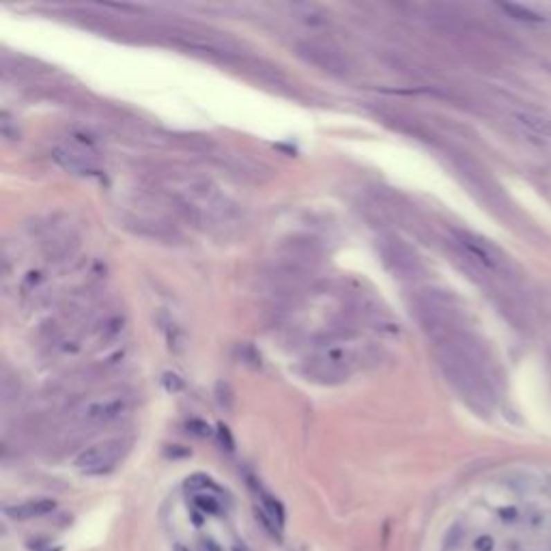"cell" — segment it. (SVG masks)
<instances>
[{
  "instance_id": "obj_17",
  "label": "cell",
  "mask_w": 551,
  "mask_h": 551,
  "mask_svg": "<svg viewBox=\"0 0 551 551\" xmlns=\"http://www.w3.org/2000/svg\"><path fill=\"white\" fill-rule=\"evenodd\" d=\"M190 517H192V521H194L196 527H201V525H203V515H201V510L192 508V510H190Z\"/></svg>"
},
{
  "instance_id": "obj_15",
  "label": "cell",
  "mask_w": 551,
  "mask_h": 551,
  "mask_svg": "<svg viewBox=\"0 0 551 551\" xmlns=\"http://www.w3.org/2000/svg\"><path fill=\"white\" fill-rule=\"evenodd\" d=\"M474 547H476V551H494V539H491V536H480V539H476Z\"/></svg>"
},
{
  "instance_id": "obj_7",
  "label": "cell",
  "mask_w": 551,
  "mask_h": 551,
  "mask_svg": "<svg viewBox=\"0 0 551 551\" xmlns=\"http://www.w3.org/2000/svg\"><path fill=\"white\" fill-rule=\"evenodd\" d=\"M56 508V502L54 500H33V502H26V504H19V506H7L5 513L11 517V519H33V517H42V515H48Z\"/></svg>"
},
{
  "instance_id": "obj_19",
  "label": "cell",
  "mask_w": 551,
  "mask_h": 551,
  "mask_svg": "<svg viewBox=\"0 0 551 551\" xmlns=\"http://www.w3.org/2000/svg\"><path fill=\"white\" fill-rule=\"evenodd\" d=\"M172 551H190V549H188V547H183V545H179V543H177V545L172 547Z\"/></svg>"
},
{
  "instance_id": "obj_6",
  "label": "cell",
  "mask_w": 551,
  "mask_h": 551,
  "mask_svg": "<svg viewBox=\"0 0 551 551\" xmlns=\"http://www.w3.org/2000/svg\"><path fill=\"white\" fill-rule=\"evenodd\" d=\"M457 244L463 248L465 254H469V257H474L480 265L489 267V269H498L502 265V259H500V254L494 246H489L487 242L474 237V235H469V233H459L457 235Z\"/></svg>"
},
{
  "instance_id": "obj_12",
  "label": "cell",
  "mask_w": 551,
  "mask_h": 551,
  "mask_svg": "<svg viewBox=\"0 0 551 551\" xmlns=\"http://www.w3.org/2000/svg\"><path fill=\"white\" fill-rule=\"evenodd\" d=\"M186 489L192 491V494H196V491H207V489H213V491H220L218 487H215V482L205 476V474H194L192 478L186 480Z\"/></svg>"
},
{
  "instance_id": "obj_13",
  "label": "cell",
  "mask_w": 551,
  "mask_h": 551,
  "mask_svg": "<svg viewBox=\"0 0 551 551\" xmlns=\"http://www.w3.org/2000/svg\"><path fill=\"white\" fill-rule=\"evenodd\" d=\"M502 9H504L506 13H513L517 19H525V22H539V19H541L536 13L527 11V9H523V7H519V5H502Z\"/></svg>"
},
{
  "instance_id": "obj_8",
  "label": "cell",
  "mask_w": 551,
  "mask_h": 551,
  "mask_svg": "<svg viewBox=\"0 0 551 551\" xmlns=\"http://www.w3.org/2000/svg\"><path fill=\"white\" fill-rule=\"evenodd\" d=\"M54 160L61 164L63 168L71 170V172H91L95 168L82 153H75L71 149H56L54 151Z\"/></svg>"
},
{
  "instance_id": "obj_5",
  "label": "cell",
  "mask_w": 551,
  "mask_h": 551,
  "mask_svg": "<svg viewBox=\"0 0 551 551\" xmlns=\"http://www.w3.org/2000/svg\"><path fill=\"white\" fill-rule=\"evenodd\" d=\"M381 252L386 257V263L395 269L397 273H401L403 278H409V276L416 273L418 269V259L401 240L397 237H386L381 242Z\"/></svg>"
},
{
  "instance_id": "obj_18",
  "label": "cell",
  "mask_w": 551,
  "mask_h": 551,
  "mask_svg": "<svg viewBox=\"0 0 551 551\" xmlns=\"http://www.w3.org/2000/svg\"><path fill=\"white\" fill-rule=\"evenodd\" d=\"M515 515H517L515 510H502V517H510V519H513Z\"/></svg>"
},
{
  "instance_id": "obj_9",
  "label": "cell",
  "mask_w": 551,
  "mask_h": 551,
  "mask_svg": "<svg viewBox=\"0 0 551 551\" xmlns=\"http://www.w3.org/2000/svg\"><path fill=\"white\" fill-rule=\"evenodd\" d=\"M257 496L261 500V510H263V513L273 521L276 527L282 530L284 527V508H282V504L276 500L273 496H269L267 491L261 489V487H257Z\"/></svg>"
},
{
  "instance_id": "obj_10",
  "label": "cell",
  "mask_w": 551,
  "mask_h": 551,
  "mask_svg": "<svg viewBox=\"0 0 551 551\" xmlns=\"http://www.w3.org/2000/svg\"><path fill=\"white\" fill-rule=\"evenodd\" d=\"M517 121L527 132L539 134V136L545 138V141L551 143V121L545 119V116H539V114H517Z\"/></svg>"
},
{
  "instance_id": "obj_3",
  "label": "cell",
  "mask_w": 551,
  "mask_h": 551,
  "mask_svg": "<svg viewBox=\"0 0 551 551\" xmlns=\"http://www.w3.org/2000/svg\"><path fill=\"white\" fill-rule=\"evenodd\" d=\"M125 452H127V442L121 437L97 442L84 452H80V457L75 459V467L89 476H102L119 465Z\"/></svg>"
},
{
  "instance_id": "obj_11",
  "label": "cell",
  "mask_w": 551,
  "mask_h": 551,
  "mask_svg": "<svg viewBox=\"0 0 551 551\" xmlns=\"http://www.w3.org/2000/svg\"><path fill=\"white\" fill-rule=\"evenodd\" d=\"M194 508L201 510V513H207V515H222V504L215 500L213 496H207V494H196L194 496Z\"/></svg>"
},
{
  "instance_id": "obj_2",
  "label": "cell",
  "mask_w": 551,
  "mask_h": 551,
  "mask_svg": "<svg viewBox=\"0 0 551 551\" xmlns=\"http://www.w3.org/2000/svg\"><path fill=\"white\" fill-rule=\"evenodd\" d=\"M134 399L125 390H112L106 395L89 399L80 409H78L75 418L84 426H106L114 420L123 418L132 409Z\"/></svg>"
},
{
  "instance_id": "obj_16",
  "label": "cell",
  "mask_w": 551,
  "mask_h": 551,
  "mask_svg": "<svg viewBox=\"0 0 551 551\" xmlns=\"http://www.w3.org/2000/svg\"><path fill=\"white\" fill-rule=\"evenodd\" d=\"M201 543H203V549H205V551H222V549H220V545L215 543L213 539H203Z\"/></svg>"
},
{
  "instance_id": "obj_20",
  "label": "cell",
  "mask_w": 551,
  "mask_h": 551,
  "mask_svg": "<svg viewBox=\"0 0 551 551\" xmlns=\"http://www.w3.org/2000/svg\"><path fill=\"white\" fill-rule=\"evenodd\" d=\"M233 551H246V549H244V547H240V545H235V547H233Z\"/></svg>"
},
{
  "instance_id": "obj_4",
  "label": "cell",
  "mask_w": 551,
  "mask_h": 551,
  "mask_svg": "<svg viewBox=\"0 0 551 551\" xmlns=\"http://www.w3.org/2000/svg\"><path fill=\"white\" fill-rule=\"evenodd\" d=\"M298 54L304 58L306 63L319 67L327 73L334 75H345L349 71V61L341 54L338 48H334L329 44L323 42H312V39H306V42H300L295 46Z\"/></svg>"
},
{
  "instance_id": "obj_1",
  "label": "cell",
  "mask_w": 551,
  "mask_h": 551,
  "mask_svg": "<svg viewBox=\"0 0 551 551\" xmlns=\"http://www.w3.org/2000/svg\"><path fill=\"white\" fill-rule=\"evenodd\" d=\"M358 364H360V351L351 343L349 334H345L341 338H334L314 347L310 358L304 360L302 368L310 381L334 386L345 381Z\"/></svg>"
},
{
  "instance_id": "obj_14",
  "label": "cell",
  "mask_w": 551,
  "mask_h": 551,
  "mask_svg": "<svg viewBox=\"0 0 551 551\" xmlns=\"http://www.w3.org/2000/svg\"><path fill=\"white\" fill-rule=\"evenodd\" d=\"M461 539H463V527L457 523V525H452L450 530H448V534H446V539H444V549H455L459 543H461Z\"/></svg>"
}]
</instances>
